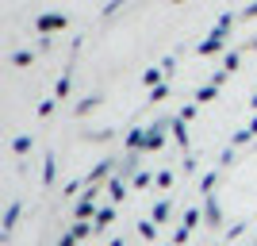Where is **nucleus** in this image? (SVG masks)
Here are the masks:
<instances>
[{"instance_id": "5", "label": "nucleus", "mask_w": 257, "mask_h": 246, "mask_svg": "<svg viewBox=\"0 0 257 246\" xmlns=\"http://www.w3.org/2000/svg\"><path fill=\"white\" fill-rule=\"evenodd\" d=\"M165 215H169V200H161L158 208H154V223H161V219H165Z\"/></svg>"}, {"instance_id": "2", "label": "nucleus", "mask_w": 257, "mask_h": 246, "mask_svg": "<svg viewBox=\"0 0 257 246\" xmlns=\"http://www.w3.org/2000/svg\"><path fill=\"white\" fill-rule=\"evenodd\" d=\"M54 27H65V16H43L39 20V31H54Z\"/></svg>"}, {"instance_id": "6", "label": "nucleus", "mask_w": 257, "mask_h": 246, "mask_svg": "<svg viewBox=\"0 0 257 246\" xmlns=\"http://www.w3.org/2000/svg\"><path fill=\"white\" fill-rule=\"evenodd\" d=\"M73 238H77V235H65V238H62L58 246H73Z\"/></svg>"}, {"instance_id": "1", "label": "nucleus", "mask_w": 257, "mask_h": 246, "mask_svg": "<svg viewBox=\"0 0 257 246\" xmlns=\"http://www.w3.org/2000/svg\"><path fill=\"white\" fill-rule=\"evenodd\" d=\"M20 208H23L20 200L8 204V215H4V235H12V227H16V219H20Z\"/></svg>"}, {"instance_id": "3", "label": "nucleus", "mask_w": 257, "mask_h": 246, "mask_svg": "<svg viewBox=\"0 0 257 246\" xmlns=\"http://www.w3.org/2000/svg\"><path fill=\"white\" fill-rule=\"evenodd\" d=\"M31 146H35V139H31V135H20V139H16V154H20V158H23V154H27Z\"/></svg>"}, {"instance_id": "4", "label": "nucleus", "mask_w": 257, "mask_h": 246, "mask_svg": "<svg viewBox=\"0 0 257 246\" xmlns=\"http://www.w3.org/2000/svg\"><path fill=\"white\" fill-rule=\"evenodd\" d=\"M207 223H211V227H219V223H223V219H219V204H207Z\"/></svg>"}]
</instances>
